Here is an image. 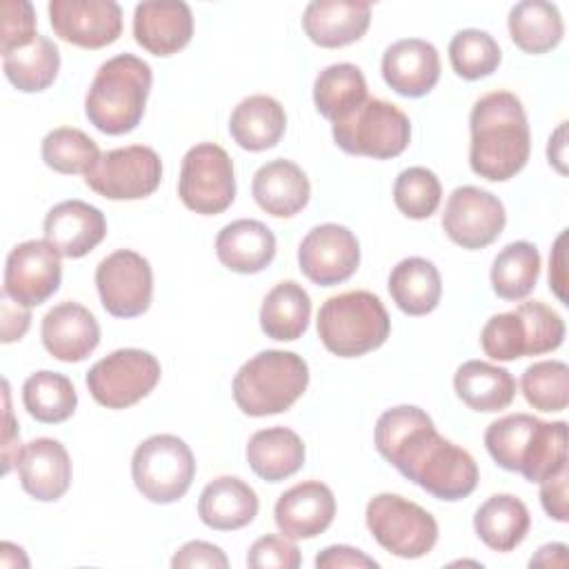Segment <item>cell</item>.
Listing matches in <instances>:
<instances>
[{
	"instance_id": "1",
	"label": "cell",
	"mask_w": 569,
	"mask_h": 569,
	"mask_svg": "<svg viewBox=\"0 0 569 569\" xmlns=\"http://www.w3.org/2000/svg\"><path fill=\"white\" fill-rule=\"evenodd\" d=\"M373 442L387 462L438 500L456 502L478 487L473 456L442 438L420 407L400 405L380 413Z\"/></svg>"
},
{
	"instance_id": "2",
	"label": "cell",
	"mask_w": 569,
	"mask_h": 569,
	"mask_svg": "<svg viewBox=\"0 0 569 569\" xmlns=\"http://www.w3.org/2000/svg\"><path fill=\"white\" fill-rule=\"evenodd\" d=\"M469 164L476 176L505 182L525 169L531 133L516 93L491 91L478 98L469 116Z\"/></svg>"
},
{
	"instance_id": "3",
	"label": "cell",
	"mask_w": 569,
	"mask_h": 569,
	"mask_svg": "<svg viewBox=\"0 0 569 569\" xmlns=\"http://www.w3.org/2000/svg\"><path fill=\"white\" fill-rule=\"evenodd\" d=\"M485 447L493 462L542 482L567 467V422H545L531 413H509L485 431Z\"/></svg>"
},
{
	"instance_id": "4",
	"label": "cell",
	"mask_w": 569,
	"mask_h": 569,
	"mask_svg": "<svg viewBox=\"0 0 569 569\" xmlns=\"http://www.w3.org/2000/svg\"><path fill=\"white\" fill-rule=\"evenodd\" d=\"M151 82V67L142 58L133 53L109 58L96 71L84 98L89 122L107 136L133 131L144 116Z\"/></svg>"
},
{
	"instance_id": "5",
	"label": "cell",
	"mask_w": 569,
	"mask_h": 569,
	"mask_svg": "<svg viewBox=\"0 0 569 569\" xmlns=\"http://www.w3.org/2000/svg\"><path fill=\"white\" fill-rule=\"evenodd\" d=\"M309 385V365L293 351L267 349L249 358L233 376L231 393L238 409L262 418L287 411Z\"/></svg>"
},
{
	"instance_id": "6",
	"label": "cell",
	"mask_w": 569,
	"mask_h": 569,
	"mask_svg": "<svg viewBox=\"0 0 569 569\" xmlns=\"http://www.w3.org/2000/svg\"><path fill=\"white\" fill-rule=\"evenodd\" d=\"M316 327L327 351L340 358H358L387 342L391 320L376 293L356 289L327 298Z\"/></svg>"
},
{
	"instance_id": "7",
	"label": "cell",
	"mask_w": 569,
	"mask_h": 569,
	"mask_svg": "<svg viewBox=\"0 0 569 569\" xmlns=\"http://www.w3.org/2000/svg\"><path fill=\"white\" fill-rule=\"evenodd\" d=\"M562 340V316L540 300L520 302L511 311L491 316L480 331L482 351L502 362L556 351Z\"/></svg>"
},
{
	"instance_id": "8",
	"label": "cell",
	"mask_w": 569,
	"mask_h": 569,
	"mask_svg": "<svg viewBox=\"0 0 569 569\" xmlns=\"http://www.w3.org/2000/svg\"><path fill=\"white\" fill-rule=\"evenodd\" d=\"M336 144L351 156L389 160L400 156L411 140V122L393 102L367 98L356 111L331 122Z\"/></svg>"
},
{
	"instance_id": "9",
	"label": "cell",
	"mask_w": 569,
	"mask_h": 569,
	"mask_svg": "<svg viewBox=\"0 0 569 569\" xmlns=\"http://www.w3.org/2000/svg\"><path fill=\"white\" fill-rule=\"evenodd\" d=\"M196 476V458L189 445L173 433H156L142 440L131 456L136 489L156 505L180 500Z\"/></svg>"
},
{
	"instance_id": "10",
	"label": "cell",
	"mask_w": 569,
	"mask_h": 569,
	"mask_svg": "<svg viewBox=\"0 0 569 569\" xmlns=\"http://www.w3.org/2000/svg\"><path fill=\"white\" fill-rule=\"evenodd\" d=\"M365 520L373 540L398 558H422L438 542L436 518L396 493L373 496L367 502Z\"/></svg>"
},
{
	"instance_id": "11",
	"label": "cell",
	"mask_w": 569,
	"mask_h": 569,
	"mask_svg": "<svg viewBox=\"0 0 569 569\" xmlns=\"http://www.w3.org/2000/svg\"><path fill=\"white\" fill-rule=\"evenodd\" d=\"M160 362L142 349H116L87 371L91 398L107 409H127L160 382Z\"/></svg>"
},
{
	"instance_id": "12",
	"label": "cell",
	"mask_w": 569,
	"mask_h": 569,
	"mask_svg": "<svg viewBox=\"0 0 569 569\" xmlns=\"http://www.w3.org/2000/svg\"><path fill=\"white\" fill-rule=\"evenodd\" d=\"M178 196L182 204L200 216H216L231 207L236 198L233 162L216 142L191 147L180 167Z\"/></svg>"
},
{
	"instance_id": "13",
	"label": "cell",
	"mask_w": 569,
	"mask_h": 569,
	"mask_svg": "<svg viewBox=\"0 0 569 569\" xmlns=\"http://www.w3.org/2000/svg\"><path fill=\"white\" fill-rule=\"evenodd\" d=\"M162 180L160 156L144 144L104 151L84 176L91 191L109 200H140L151 196Z\"/></svg>"
},
{
	"instance_id": "14",
	"label": "cell",
	"mask_w": 569,
	"mask_h": 569,
	"mask_svg": "<svg viewBox=\"0 0 569 569\" xmlns=\"http://www.w3.org/2000/svg\"><path fill=\"white\" fill-rule=\"evenodd\" d=\"M96 287L107 313L116 318L142 316L153 296V273L144 256L118 249L96 267Z\"/></svg>"
},
{
	"instance_id": "15",
	"label": "cell",
	"mask_w": 569,
	"mask_h": 569,
	"mask_svg": "<svg viewBox=\"0 0 569 569\" xmlns=\"http://www.w3.org/2000/svg\"><path fill=\"white\" fill-rule=\"evenodd\" d=\"M507 224L505 204L487 189L462 184L451 191L442 213V229L462 249H485Z\"/></svg>"
},
{
	"instance_id": "16",
	"label": "cell",
	"mask_w": 569,
	"mask_h": 569,
	"mask_svg": "<svg viewBox=\"0 0 569 569\" xmlns=\"http://www.w3.org/2000/svg\"><path fill=\"white\" fill-rule=\"evenodd\" d=\"M60 258L62 256L47 240H24L16 244L7 256L2 291L24 307L47 302L60 289Z\"/></svg>"
},
{
	"instance_id": "17",
	"label": "cell",
	"mask_w": 569,
	"mask_h": 569,
	"mask_svg": "<svg viewBox=\"0 0 569 569\" xmlns=\"http://www.w3.org/2000/svg\"><path fill=\"white\" fill-rule=\"evenodd\" d=\"M298 264L313 284H340L349 280L360 264V242L353 231L342 224H318L302 238Z\"/></svg>"
},
{
	"instance_id": "18",
	"label": "cell",
	"mask_w": 569,
	"mask_h": 569,
	"mask_svg": "<svg viewBox=\"0 0 569 569\" xmlns=\"http://www.w3.org/2000/svg\"><path fill=\"white\" fill-rule=\"evenodd\" d=\"M53 33L82 49H102L122 33V9L113 0H51Z\"/></svg>"
},
{
	"instance_id": "19",
	"label": "cell",
	"mask_w": 569,
	"mask_h": 569,
	"mask_svg": "<svg viewBox=\"0 0 569 569\" xmlns=\"http://www.w3.org/2000/svg\"><path fill=\"white\" fill-rule=\"evenodd\" d=\"M336 516L333 491L320 480H305L287 489L276 507L273 520L291 540H309L329 529Z\"/></svg>"
},
{
	"instance_id": "20",
	"label": "cell",
	"mask_w": 569,
	"mask_h": 569,
	"mask_svg": "<svg viewBox=\"0 0 569 569\" xmlns=\"http://www.w3.org/2000/svg\"><path fill=\"white\" fill-rule=\"evenodd\" d=\"M193 16L187 2L151 0L136 4L133 38L153 56H173L191 42Z\"/></svg>"
},
{
	"instance_id": "21",
	"label": "cell",
	"mask_w": 569,
	"mask_h": 569,
	"mask_svg": "<svg viewBox=\"0 0 569 569\" xmlns=\"http://www.w3.org/2000/svg\"><path fill=\"white\" fill-rule=\"evenodd\" d=\"M44 240L62 258H82L107 236L104 213L84 200H64L44 218Z\"/></svg>"
},
{
	"instance_id": "22",
	"label": "cell",
	"mask_w": 569,
	"mask_h": 569,
	"mask_svg": "<svg viewBox=\"0 0 569 569\" xmlns=\"http://www.w3.org/2000/svg\"><path fill=\"white\" fill-rule=\"evenodd\" d=\"M385 82L405 98L427 96L440 80L438 49L422 38H405L382 53Z\"/></svg>"
},
{
	"instance_id": "23",
	"label": "cell",
	"mask_w": 569,
	"mask_h": 569,
	"mask_svg": "<svg viewBox=\"0 0 569 569\" xmlns=\"http://www.w3.org/2000/svg\"><path fill=\"white\" fill-rule=\"evenodd\" d=\"M40 336L56 360L80 362L98 347L100 325L84 305L64 300L44 313Z\"/></svg>"
},
{
	"instance_id": "24",
	"label": "cell",
	"mask_w": 569,
	"mask_h": 569,
	"mask_svg": "<svg viewBox=\"0 0 569 569\" xmlns=\"http://www.w3.org/2000/svg\"><path fill=\"white\" fill-rule=\"evenodd\" d=\"M22 489L40 500L53 502L62 498L71 485V458L62 442L53 438H36L27 442L16 460Z\"/></svg>"
},
{
	"instance_id": "25",
	"label": "cell",
	"mask_w": 569,
	"mask_h": 569,
	"mask_svg": "<svg viewBox=\"0 0 569 569\" xmlns=\"http://www.w3.org/2000/svg\"><path fill=\"white\" fill-rule=\"evenodd\" d=\"M371 22V4L358 0H313L302 13L309 40L325 49L358 42Z\"/></svg>"
},
{
	"instance_id": "26",
	"label": "cell",
	"mask_w": 569,
	"mask_h": 569,
	"mask_svg": "<svg viewBox=\"0 0 569 569\" xmlns=\"http://www.w3.org/2000/svg\"><path fill=\"white\" fill-rule=\"evenodd\" d=\"M251 193L262 211L276 218H291L307 207L311 184L296 162L276 158L253 173Z\"/></svg>"
},
{
	"instance_id": "27",
	"label": "cell",
	"mask_w": 569,
	"mask_h": 569,
	"mask_svg": "<svg viewBox=\"0 0 569 569\" xmlns=\"http://www.w3.org/2000/svg\"><path fill=\"white\" fill-rule=\"evenodd\" d=\"M216 256L229 271L258 273L276 256V236L264 222L240 218L218 231Z\"/></svg>"
},
{
	"instance_id": "28",
	"label": "cell",
	"mask_w": 569,
	"mask_h": 569,
	"mask_svg": "<svg viewBox=\"0 0 569 569\" xmlns=\"http://www.w3.org/2000/svg\"><path fill=\"white\" fill-rule=\"evenodd\" d=\"M256 491L238 476H218L198 498L200 520L216 531H236L258 516Z\"/></svg>"
},
{
	"instance_id": "29",
	"label": "cell",
	"mask_w": 569,
	"mask_h": 569,
	"mask_svg": "<svg viewBox=\"0 0 569 569\" xmlns=\"http://www.w3.org/2000/svg\"><path fill=\"white\" fill-rule=\"evenodd\" d=\"M287 129L284 107L264 93L240 100L229 118V133L247 151H264L280 142Z\"/></svg>"
},
{
	"instance_id": "30",
	"label": "cell",
	"mask_w": 569,
	"mask_h": 569,
	"mask_svg": "<svg viewBox=\"0 0 569 569\" xmlns=\"http://www.w3.org/2000/svg\"><path fill=\"white\" fill-rule=\"evenodd\" d=\"M456 396L473 411L493 413L507 409L516 398L513 376L498 365L485 360H467L453 376Z\"/></svg>"
},
{
	"instance_id": "31",
	"label": "cell",
	"mask_w": 569,
	"mask_h": 569,
	"mask_svg": "<svg viewBox=\"0 0 569 569\" xmlns=\"http://www.w3.org/2000/svg\"><path fill=\"white\" fill-rule=\"evenodd\" d=\"M244 453L251 471L267 482H280L298 473L305 465V442L287 427L256 431L249 438Z\"/></svg>"
},
{
	"instance_id": "32",
	"label": "cell",
	"mask_w": 569,
	"mask_h": 569,
	"mask_svg": "<svg viewBox=\"0 0 569 569\" xmlns=\"http://www.w3.org/2000/svg\"><path fill=\"white\" fill-rule=\"evenodd\" d=\"M396 307L407 316L431 313L442 296V280L438 267L420 256L400 260L387 280Z\"/></svg>"
},
{
	"instance_id": "33",
	"label": "cell",
	"mask_w": 569,
	"mask_h": 569,
	"mask_svg": "<svg viewBox=\"0 0 569 569\" xmlns=\"http://www.w3.org/2000/svg\"><path fill=\"white\" fill-rule=\"evenodd\" d=\"M529 525L531 516L527 505L511 493H496L487 498L473 516L478 538L500 553L516 549L527 538Z\"/></svg>"
},
{
	"instance_id": "34",
	"label": "cell",
	"mask_w": 569,
	"mask_h": 569,
	"mask_svg": "<svg viewBox=\"0 0 569 569\" xmlns=\"http://www.w3.org/2000/svg\"><path fill=\"white\" fill-rule=\"evenodd\" d=\"M509 36L525 53H547L556 49L565 36V24L558 7L545 0H522L509 11Z\"/></svg>"
},
{
	"instance_id": "35",
	"label": "cell",
	"mask_w": 569,
	"mask_h": 569,
	"mask_svg": "<svg viewBox=\"0 0 569 569\" xmlns=\"http://www.w3.org/2000/svg\"><path fill=\"white\" fill-rule=\"evenodd\" d=\"M311 318V298L296 280L278 282L262 300L260 327L267 338L291 342L298 340Z\"/></svg>"
},
{
	"instance_id": "36",
	"label": "cell",
	"mask_w": 569,
	"mask_h": 569,
	"mask_svg": "<svg viewBox=\"0 0 569 569\" xmlns=\"http://www.w3.org/2000/svg\"><path fill=\"white\" fill-rule=\"evenodd\" d=\"M367 100V80L360 67L338 62L325 67L313 82V102L320 116L336 122Z\"/></svg>"
},
{
	"instance_id": "37",
	"label": "cell",
	"mask_w": 569,
	"mask_h": 569,
	"mask_svg": "<svg viewBox=\"0 0 569 569\" xmlns=\"http://www.w3.org/2000/svg\"><path fill=\"white\" fill-rule=\"evenodd\" d=\"M7 80L22 93H38L53 84L60 71V51L47 36H36L22 49L2 56Z\"/></svg>"
},
{
	"instance_id": "38",
	"label": "cell",
	"mask_w": 569,
	"mask_h": 569,
	"mask_svg": "<svg viewBox=\"0 0 569 569\" xmlns=\"http://www.w3.org/2000/svg\"><path fill=\"white\" fill-rule=\"evenodd\" d=\"M22 405L38 422L58 425L73 416L78 407V393L64 373L42 369L24 380Z\"/></svg>"
},
{
	"instance_id": "39",
	"label": "cell",
	"mask_w": 569,
	"mask_h": 569,
	"mask_svg": "<svg viewBox=\"0 0 569 569\" xmlns=\"http://www.w3.org/2000/svg\"><path fill=\"white\" fill-rule=\"evenodd\" d=\"M491 287L502 300L527 298L540 276V253L527 240L509 242L491 262Z\"/></svg>"
},
{
	"instance_id": "40",
	"label": "cell",
	"mask_w": 569,
	"mask_h": 569,
	"mask_svg": "<svg viewBox=\"0 0 569 569\" xmlns=\"http://www.w3.org/2000/svg\"><path fill=\"white\" fill-rule=\"evenodd\" d=\"M40 153L49 169L64 176H73V173L87 176L102 156L98 144L84 131L73 127H58L49 131L42 140Z\"/></svg>"
},
{
	"instance_id": "41",
	"label": "cell",
	"mask_w": 569,
	"mask_h": 569,
	"mask_svg": "<svg viewBox=\"0 0 569 569\" xmlns=\"http://www.w3.org/2000/svg\"><path fill=\"white\" fill-rule=\"evenodd\" d=\"M502 60L500 47L491 33L480 29H462L449 42V62L462 80H480L491 76Z\"/></svg>"
},
{
	"instance_id": "42",
	"label": "cell",
	"mask_w": 569,
	"mask_h": 569,
	"mask_svg": "<svg viewBox=\"0 0 569 569\" xmlns=\"http://www.w3.org/2000/svg\"><path fill=\"white\" fill-rule=\"evenodd\" d=\"M525 400L538 411H565L569 402V367L562 360H540L520 378Z\"/></svg>"
},
{
	"instance_id": "43",
	"label": "cell",
	"mask_w": 569,
	"mask_h": 569,
	"mask_svg": "<svg viewBox=\"0 0 569 569\" xmlns=\"http://www.w3.org/2000/svg\"><path fill=\"white\" fill-rule=\"evenodd\" d=\"M442 198L438 176L427 167H409L393 182V202L411 220H425L436 213Z\"/></svg>"
},
{
	"instance_id": "44",
	"label": "cell",
	"mask_w": 569,
	"mask_h": 569,
	"mask_svg": "<svg viewBox=\"0 0 569 569\" xmlns=\"http://www.w3.org/2000/svg\"><path fill=\"white\" fill-rule=\"evenodd\" d=\"M2 36L0 51L2 56L27 47L36 40V11L27 0H2Z\"/></svg>"
},
{
	"instance_id": "45",
	"label": "cell",
	"mask_w": 569,
	"mask_h": 569,
	"mask_svg": "<svg viewBox=\"0 0 569 569\" xmlns=\"http://www.w3.org/2000/svg\"><path fill=\"white\" fill-rule=\"evenodd\" d=\"M300 562V549L291 542V538L276 533L258 538L247 553V567L251 569H298Z\"/></svg>"
},
{
	"instance_id": "46",
	"label": "cell",
	"mask_w": 569,
	"mask_h": 569,
	"mask_svg": "<svg viewBox=\"0 0 569 569\" xmlns=\"http://www.w3.org/2000/svg\"><path fill=\"white\" fill-rule=\"evenodd\" d=\"M173 569H191V567H213V569H227L229 560L224 551L218 545L204 542V540H191L184 542L171 558Z\"/></svg>"
},
{
	"instance_id": "47",
	"label": "cell",
	"mask_w": 569,
	"mask_h": 569,
	"mask_svg": "<svg viewBox=\"0 0 569 569\" xmlns=\"http://www.w3.org/2000/svg\"><path fill=\"white\" fill-rule=\"evenodd\" d=\"M567 478L569 471L567 467H562L560 471H556L553 476L545 478L540 482V502L542 509L547 511L549 518L558 520V522H567L569 520V509H567Z\"/></svg>"
},
{
	"instance_id": "48",
	"label": "cell",
	"mask_w": 569,
	"mask_h": 569,
	"mask_svg": "<svg viewBox=\"0 0 569 569\" xmlns=\"http://www.w3.org/2000/svg\"><path fill=\"white\" fill-rule=\"evenodd\" d=\"M316 567L318 569H342V567H356V569H376L380 567L378 560L367 556L365 551L349 547V545H331L325 547L316 556Z\"/></svg>"
},
{
	"instance_id": "49",
	"label": "cell",
	"mask_w": 569,
	"mask_h": 569,
	"mask_svg": "<svg viewBox=\"0 0 569 569\" xmlns=\"http://www.w3.org/2000/svg\"><path fill=\"white\" fill-rule=\"evenodd\" d=\"M31 325V311L29 307L11 300L4 291L0 298V331H2V342L9 345L13 340H20Z\"/></svg>"
},
{
	"instance_id": "50",
	"label": "cell",
	"mask_w": 569,
	"mask_h": 569,
	"mask_svg": "<svg viewBox=\"0 0 569 569\" xmlns=\"http://www.w3.org/2000/svg\"><path fill=\"white\" fill-rule=\"evenodd\" d=\"M20 431L13 422L11 413V400H9V382L4 380V429H2V471L9 473L11 467H16L18 453H20Z\"/></svg>"
},
{
	"instance_id": "51",
	"label": "cell",
	"mask_w": 569,
	"mask_h": 569,
	"mask_svg": "<svg viewBox=\"0 0 569 569\" xmlns=\"http://www.w3.org/2000/svg\"><path fill=\"white\" fill-rule=\"evenodd\" d=\"M565 240H567V229L560 231V236L556 238V244H553V253H551V260H549V287L553 289L558 300L567 305V293H565V287H567Z\"/></svg>"
},
{
	"instance_id": "52",
	"label": "cell",
	"mask_w": 569,
	"mask_h": 569,
	"mask_svg": "<svg viewBox=\"0 0 569 569\" xmlns=\"http://www.w3.org/2000/svg\"><path fill=\"white\" fill-rule=\"evenodd\" d=\"M569 558H567V545L562 542H551V545H542L536 556H531L529 567H567Z\"/></svg>"
},
{
	"instance_id": "53",
	"label": "cell",
	"mask_w": 569,
	"mask_h": 569,
	"mask_svg": "<svg viewBox=\"0 0 569 569\" xmlns=\"http://www.w3.org/2000/svg\"><path fill=\"white\" fill-rule=\"evenodd\" d=\"M565 133H567V122H560L558 129L549 136V144H547V158H549V164L556 167L558 173H567V167H565V149H567V140H565Z\"/></svg>"
}]
</instances>
